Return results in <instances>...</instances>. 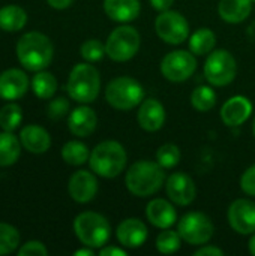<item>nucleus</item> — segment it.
<instances>
[{"label":"nucleus","instance_id":"nucleus-1","mask_svg":"<svg viewBox=\"0 0 255 256\" xmlns=\"http://www.w3.org/2000/svg\"><path fill=\"white\" fill-rule=\"evenodd\" d=\"M17 58L32 72H39L48 68L53 62L54 46L48 36L41 32H29L24 33L17 42Z\"/></svg>","mask_w":255,"mask_h":256},{"label":"nucleus","instance_id":"nucleus-2","mask_svg":"<svg viewBox=\"0 0 255 256\" xmlns=\"http://www.w3.org/2000/svg\"><path fill=\"white\" fill-rule=\"evenodd\" d=\"M164 168L158 162L138 160L128 170L125 183L132 195L144 198L156 194L164 184Z\"/></svg>","mask_w":255,"mask_h":256},{"label":"nucleus","instance_id":"nucleus-3","mask_svg":"<svg viewBox=\"0 0 255 256\" xmlns=\"http://www.w3.org/2000/svg\"><path fill=\"white\" fill-rule=\"evenodd\" d=\"M89 164L99 177L114 178L126 165V152L117 141H102L90 153Z\"/></svg>","mask_w":255,"mask_h":256},{"label":"nucleus","instance_id":"nucleus-4","mask_svg":"<svg viewBox=\"0 0 255 256\" xmlns=\"http://www.w3.org/2000/svg\"><path fill=\"white\" fill-rule=\"evenodd\" d=\"M101 88L99 72L93 64L78 63L69 74L66 90L69 96L80 104L93 102Z\"/></svg>","mask_w":255,"mask_h":256},{"label":"nucleus","instance_id":"nucleus-5","mask_svg":"<svg viewBox=\"0 0 255 256\" xmlns=\"http://www.w3.org/2000/svg\"><path fill=\"white\" fill-rule=\"evenodd\" d=\"M74 231L86 248H102L110 238L111 226L102 214L84 212L75 218Z\"/></svg>","mask_w":255,"mask_h":256},{"label":"nucleus","instance_id":"nucleus-6","mask_svg":"<svg viewBox=\"0 0 255 256\" xmlns=\"http://www.w3.org/2000/svg\"><path fill=\"white\" fill-rule=\"evenodd\" d=\"M105 99L113 108L128 111L144 100V90L143 86L131 76H117L107 84Z\"/></svg>","mask_w":255,"mask_h":256},{"label":"nucleus","instance_id":"nucleus-7","mask_svg":"<svg viewBox=\"0 0 255 256\" xmlns=\"http://www.w3.org/2000/svg\"><path fill=\"white\" fill-rule=\"evenodd\" d=\"M140 33L131 26H120L114 28L107 42L105 52L114 62L131 60L140 48Z\"/></svg>","mask_w":255,"mask_h":256},{"label":"nucleus","instance_id":"nucleus-8","mask_svg":"<svg viewBox=\"0 0 255 256\" xmlns=\"http://www.w3.org/2000/svg\"><path fill=\"white\" fill-rule=\"evenodd\" d=\"M237 72L236 60L233 54L227 50H216L207 56L204 64V75L206 80L216 87L228 86Z\"/></svg>","mask_w":255,"mask_h":256},{"label":"nucleus","instance_id":"nucleus-9","mask_svg":"<svg viewBox=\"0 0 255 256\" xmlns=\"http://www.w3.org/2000/svg\"><path fill=\"white\" fill-rule=\"evenodd\" d=\"M177 232L180 238L186 242L188 244L200 246V244L207 243L212 238L215 232V226L206 214L198 213V212H191V213H186L179 220Z\"/></svg>","mask_w":255,"mask_h":256},{"label":"nucleus","instance_id":"nucleus-10","mask_svg":"<svg viewBox=\"0 0 255 256\" xmlns=\"http://www.w3.org/2000/svg\"><path fill=\"white\" fill-rule=\"evenodd\" d=\"M155 30L164 42L171 45H179L189 36V24L186 18L180 12L171 9L158 15L155 21Z\"/></svg>","mask_w":255,"mask_h":256},{"label":"nucleus","instance_id":"nucleus-11","mask_svg":"<svg viewBox=\"0 0 255 256\" xmlns=\"http://www.w3.org/2000/svg\"><path fill=\"white\" fill-rule=\"evenodd\" d=\"M197 69V60L192 52L176 50L168 52L161 63L162 75L173 82L186 81Z\"/></svg>","mask_w":255,"mask_h":256},{"label":"nucleus","instance_id":"nucleus-12","mask_svg":"<svg viewBox=\"0 0 255 256\" xmlns=\"http://www.w3.org/2000/svg\"><path fill=\"white\" fill-rule=\"evenodd\" d=\"M230 226L242 236L255 232V202L251 200H236L228 208Z\"/></svg>","mask_w":255,"mask_h":256},{"label":"nucleus","instance_id":"nucleus-13","mask_svg":"<svg viewBox=\"0 0 255 256\" xmlns=\"http://www.w3.org/2000/svg\"><path fill=\"white\" fill-rule=\"evenodd\" d=\"M165 190L171 202L177 206H189L195 200V184L185 172H174L167 178Z\"/></svg>","mask_w":255,"mask_h":256},{"label":"nucleus","instance_id":"nucleus-14","mask_svg":"<svg viewBox=\"0 0 255 256\" xmlns=\"http://www.w3.org/2000/svg\"><path fill=\"white\" fill-rule=\"evenodd\" d=\"M29 76L20 69H8L0 74V99L17 100L29 90Z\"/></svg>","mask_w":255,"mask_h":256},{"label":"nucleus","instance_id":"nucleus-15","mask_svg":"<svg viewBox=\"0 0 255 256\" xmlns=\"http://www.w3.org/2000/svg\"><path fill=\"white\" fill-rule=\"evenodd\" d=\"M69 195L74 201L80 204H86L92 201L98 192V182L96 177L89 171H77L71 176L68 183Z\"/></svg>","mask_w":255,"mask_h":256},{"label":"nucleus","instance_id":"nucleus-16","mask_svg":"<svg viewBox=\"0 0 255 256\" xmlns=\"http://www.w3.org/2000/svg\"><path fill=\"white\" fill-rule=\"evenodd\" d=\"M252 112V104L245 96L230 98L221 108V118L224 124L230 128H237L243 124Z\"/></svg>","mask_w":255,"mask_h":256},{"label":"nucleus","instance_id":"nucleus-17","mask_svg":"<svg viewBox=\"0 0 255 256\" xmlns=\"http://www.w3.org/2000/svg\"><path fill=\"white\" fill-rule=\"evenodd\" d=\"M147 228L146 225L135 218L126 219L123 220L116 231L117 240L123 248H129V249H135L144 244V242L147 240Z\"/></svg>","mask_w":255,"mask_h":256},{"label":"nucleus","instance_id":"nucleus-18","mask_svg":"<svg viewBox=\"0 0 255 256\" xmlns=\"http://www.w3.org/2000/svg\"><path fill=\"white\" fill-rule=\"evenodd\" d=\"M165 110L162 104L153 98H149L141 102L138 110V124L147 132H156L164 126Z\"/></svg>","mask_w":255,"mask_h":256},{"label":"nucleus","instance_id":"nucleus-19","mask_svg":"<svg viewBox=\"0 0 255 256\" xmlns=\"http://www.w3.org/2000/svg\"><path fill=\"white\" fill-rule=\"evenodd\" d=\"M96 124H98V117L95 111L86 105L75 108L68 118V128L71 134L80 138L92 135L96 129Z\"/></svg>","mask_w":255,"mask_h":256},{"label":"nucleus","instance_id":"nucleus-20","mask_svg":"<svg viewBox=\"0 0 255 256\" xmlns=\"http://www.w3.org/2000/svg\"><path fill=\"white\" fill-rule=\"evenodd\" d=\"M146 216H147V220H149L153 226L161 228V230L170 228V226L174 225V222L177 220L176 208H174L167 200H161V198L152 200V201L147 204Z\"/></svg>","mask_w":255,"mask_h":256},{"label":"nucleus","instance_id":"nucleus-21","mask_svg":"<svg viewBox=\"0 0 255 256\" xmlns=\"http://www.w3.org/2000/svg\"><path fill=\"white\" fill-rule=\"evenodd\" d=\"M20 141H21L23 148L35 154L45 153L51 147L50 134L38 124L24 126L20 132Z\"/></svg>","mask_w":255,"mask_h":256},{"label":"nucleus","instance_id":"nucleus-22","mask_svg":"<svg viewBox=\"0 0 255 256\" xmlns=\"http://www.w3.org/2000/svg\"><path fill=\"white\" fill-rule=\"evenodd\" d=\"M104 10L113 21L129 22L140 15L141 6L138 0H104Z\"/></svg>","mask_w":255,"mask_h":256},{"label":"nucleus","instance_id":"nucleus-23","mask_svg":"<svg viewBox=\"0 0 255 256\" xmlns=\"http://www.w3.org/2000/svg\"><path fill=\"white\" fill-rule=\"evenodd\" d=\"M252 9V0H221L218 6L219 16L230 22L237 24L245 21Z\"/></svg>","mask_w":255,"mask_h":256},{"label":"nucleus","instance_id":"nucleus-24","mask_svg":"<svg viewBox=\"0 0 255 256\" xmlns=\"http://www.w3.org/2000/svg\"><path fill=\"white\" fill-rule=\"evenodd\" d=\"M21 147V141L12 132H0V166L14 165L20 158Z\"/></svg>","mask_w":255,"mask_h":256},{"label":"nucleus","instance_id":"nucleus-25","mask_svg":"<svg viewBox=\"0 0 255 256\" xmlns=\"http://www.w3.org/2000/svg\"><path fill=\"white\" fill-rule=\"evenodd\" d=\"M27 22V14L17 4H8L0 9V28L5 32H18Z\"/></svg>","mask_w":255,"mask_h":256},{"label":"nucleus","instance_id":"nucleus-26","mask_svg":"<svg viewBox=\"0 0 255 256\" xmlns=\"http://www.w3.org/2000/svg\"><path fill=\"white\" fill-rule=\"evenodd\" d=\"M216 36L210 28H198L194 34L189 36V50L192 54L206 56L210 54L215 48Z\"/></svg>","mask_w":255,"mask_h":256},{"label":"nucleus","instance_id":"nucleus-27","mask_svg":"<svg viewBox=\"0 0 255 256\" xmlns=\"http://www.w3.org/2000/svg\"><path fill=\"white\" fill-rule=\"evenodd\" d=\"M32 88L39 99H50L57 90V80L51 72L39 70L32 80Z\"/></svg>","mask_w":255,"mask_h":256},{"label":"nucleus","instance_id":"nucleus-28","mask_svg":"<svg viewBox=\"0 0 255 256\" xmlns=\"http://www.w3.org/2000/svg\"><path fill=\"white\" fill-rule=\"evenodd\" d=\"M62 158L68 165H83L89 160L90 153L86 144L80 142V141H69L63 146L62 148Z\"/></svg>","mask_w":255,"mask_h":256},{"label":"nucleus","instance_id":"nucleus-29","mask_svg":"<svg viewBox=\"0 0 255 256\" xmlns=\"http://www.w3.org/2000/svg\"><path fill=\"white\" fill-rule=\"evenodd\" d=\"M191 104L197 111H210L216 105V93L207 86H198L191 94Z\"/></svg>","mask_w":255,"mask_h":256},{"label":"nucleus","instance_id":"nucleus-30","mask_svg":"<svg viewBox=\"0 0 255 256\" xmlns=\"http://www.w3.org/2000/svg\"><path fill=\"white\" fill-rule=\"evenodd\" d=\"M23 120V110L20 105L9 102L0 110V128L8 132H14Z\"/></svg>","mask_w":255,"mask_h":256},{"label":"nucleus","instance_id":"nucleus-31","mask_svg":"<svg viewBox=\"0 0 255 256\" xmlns=\"http://www.w3.org/2000/svg\"><path fill=\"white\" fill-rule=\"evenodd\" d=\"M20 244V232L15 226L0 222V255L12 254Z\"/></svg>","mask_w":255,"mask_h":256},{"label":"nucleus","instance_id":"nucleus-32","mask_svg":"<svg viewBox=\"0 0 255 256\" xmlns=\"http://www.w3.org/2000/svg\"><path fill=\"white\" fill-rule=\"evenodd\" d=\"M156 162L162 168H174L180 162V150L174 144H164L156 152Z\"/></svg>","mask_w":255,"mask_h":256},{"label":"nucleus","instance_id":"nucleus-33","mask_svg":"<svg viewBox=\"0 0 255 256\" xmlns=\"http://www.w3.org/2000/svg\"><path fill=\"white\" fill-rule=\"evenodd\" d=\"M179 248H180V236H179V232L165 230L156 238V249L164 255L174 254V252L179 250Z\"/></svg>","mask_w":255,"mask_h":256},{"label":"nucleus","instance_id":"nucleus-34","mask_svg":"<svg viewBox=\"0 0 255 256\" xmlns=\"http://www.w3.org/2000/svg\"><path fill=\"white\" fill-rule=\"evenodd\" d=\"M81 57L89 62V63H95L99 62L107 52H105V45H102L98 39H89L86 40L81 48H80Z\"/></svg>","mask_w":255,"mask_h":256},{"label":"nucleus","instance_id":"nucleus-35","mask_svg":"<svg viewBox=\"0 0 255 256\" xmlns=\"http://www.w3.org/2000/svg\"><path fill=\"white\" fill-rule=\"evenodd\" d=\"M69 111V102L65 98H57L50 102L48 105V117L53 120L62 118Z\"/></svg>","mask_w":255,"mask_h":256},{"label":"nucleus","instance_id":"nucleus-36","mask_svg":"<svg viewBox=\"0 0 255 256\" xmlns=\"http://www.w3.org/2000/svg\"><path fill=\"white\" fill-rule=\"evenodd\" d=\"M18 255L20 256H47L48 255V250L47 248L44 246V243L41 242H27L26 244H23L20 249H18Z\"/></svg>","mask_w":255,"mask_h":256},{"label":"nucleus","instance_id":"nucleus-37","mask_svg":"<svg viewBox=\"0 0 255 256\" xmlns=\"http://www.w3.org/2000/svg\"><path fill=\"white\" fill-rule=\"evenodd\" d=\"M240 188L246 195L255 196V165L249 166L240 177Z\"/></svg>","mask_w":255,"mask_h":256},{"label":"nucleus","instance_id":"nucleus-38","mask_svg":"<svg viewBox=\"0 0 255 256\" xmlns=\"http://www.w3.org/2000/svg\"><path fill=\"white\" fill-rule=\"evenodd\" d=\"M197 256H224V250H221L219 248H215V246H206V248H201L195 252Z\"/></svg>","mask_w":255,"mask_h":256},{"label":"nucleus","instance_id":"nucleus-39","mask_svg":"<svg viewBox=\"0 0 255 256\" xmlns=\"http://www.w3.org/2000/svg\"><path fill=\"white\" fill-rule=\"evenodd\" d=\"M101 256H126V250L120 249V248H114V246H107L104 249H101L99 252Z\"/></svg>","mask_w":255,"mask_h":256},{"label":"nucleus","instance_id":"nucleus-40","mask_svg":"<svg viewBox=\"0 0 255 256\" xmlns=\"http://www.w3.org/2000/svg\"><path fill=\"white\" fill-rule=\"evenodd\" d=\"M174 3V0H150V4L155 10L164 12L168 10L171 8V4Z\"/></svg>","mask_w":255,"mask_h":256},{"label":"nucleus","instance_id":"nucleus-41","mask_svg":"<svg viewBox=\"0 0 255 256\" xmlns=\"http://www.w3.org/2000/svg\"><path fill=\"white\" fill-rule=\"evenodd\" d=\"M47 2L54 9H66L72 4L74 0H47Z\"/></svg>","mask_w":255,"mask_h":256},{"label":"nucleus","instance_id":"nucleus-42","mask_svg":"<svg viewBox=\"0 0 255 256\" xmlns=\"http://www.w3.org/2000/svg\"><path fill=\"white\" fill-rule=\"evenodd\" d=\"M75 256H93V250L92 249H80V250H77Z\"/></svg>","mask_w":255,"mask_h":256},{"label":"nucleus","instance_id":"nucleus-43","mask_svg":"<svg viewBox=\"0 0 255 256\" xmlns=\"http://www.w3.org/2000/svg\"><path fill=\"white\" fill-rule=\"evenodd\" d=\"M248 246H249V254L255 256V234L251 237V240H249V244H248Z\"/></svg>","mask_w":255,"mask_h":256},{"label":"nucleus","instance_id":"nucleus-44","mask_svg":"<svg viewBox=\"0 0 255 256\" xmlns=\"http://www.w3.org/2000/svg\"><path fill=\"white\" fill-rule=\"evenodd\" d=\"M252 132H254V136H255V118H254V124H252Z\"/></svg>","mask_w":255,"mask_h":256},{"label":"nucleus","instance_id":"nucleus-45","mask_svg":"<svg viewBox=\"0 0 255 256\" xmlns=\"http://www.w3.org/2000/svg\"><path fill=\"white\" fill-rule=\"evenodd\" d=\"M252 2H254V3H255V0H252Z\"/></svg>","mask_w":255,"mask_h":256}]
</instances>
